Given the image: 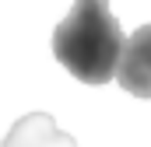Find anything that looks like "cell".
<instances>
[{"instance_id": "obj_3", "label": "cell", "mask_w": 151, "mask_h": 147, "mask_svg": "<svg viewBox=\"0 0 151 147\" xmlns=\"http://www.w3.org/2000/svg\"><path fill=\"white\" fill-rule=\"evenodd\" d=\"M0 147H77V140L56 126L49 112H28L11 126Z\"/></svg>"}, {"instance_id": "obj_2", "label": "cell", "mask_w": 151, "mask_h": 147, "mask_svg": "<svg viewBox=\"0 0 151 147\" xmlns=\"http://www.w3.org/2000/svg\"><path fill=\"white\" fill-rule=\"evenodd\" d=\"M116 81L123 91H130L137 98H151V25H141L127 39Z\"/></svg>"}, {"instance_id": "obj_1", "label": "cell", "mask_w": 151, "mask_h": 147, "mask_svg": "<svg viewBox=\"0 0 151 147\" xmlns=\"http://www.w3.org/2000/svg\"><path fill=\"white\" fill-rule=\"evenodd\" d=\"M127 35L109 0H74L70 14L53 28V56L81 84H106L119 70Z\"/></svg>"}]
</instances>
